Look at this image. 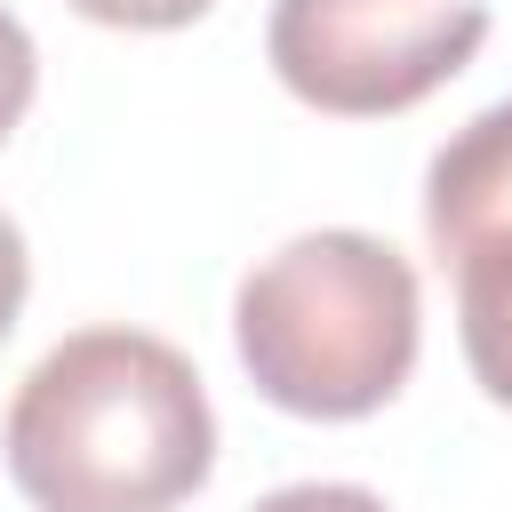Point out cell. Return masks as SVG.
<instances>
[{"instance_id": "cell-1", "label": "cell", "mask_w": 512, "mask_h": 512, "mask_svg": "<svg viewBox=\"0 0 512 512\" xmlns=\"http://www.w3.org/2000/svg\"><path fill=\"white\" fill-rule=\"evenodd\" d=\"M0 456L32 512H176L216 464V408L168 336L80 328L16 384Z\"/></svg>"}, {"instance_id": "cell-2", "label": "cell", "mask_w": 512, "mask_h": 512, "mask_svg": "<svg viewBox=\"0 0 512 512\" xmlns=\"http://www.w3.org/2000/svg\"><path fill=\"white\" fill-rule=\"evenodd\" d=\"M416 336H424V296L408 256L352 224L296 232L232 296L240 368L272 408L312 424L376 416L408 384Z\"/></svg>"}, {"instance_id": "cell-3", "label": "cell", "mask_w": 512, "mask_h": 512, "mask_svg": "<svg viewBox=\"0 0 512 512\" xmlns=\"http://www.w3.org/2000/svg\"><path fill=\"white\" fill-rule=\"evenodd\" d=\"M488 40L480 0H272L264 56L288 96L336 120H384L448 88Z\"/></svg>"}, {"instance_id": "cell-4", "label": "cell", "mask_w": 512, "mask_h": 512, "mask_svg": "<svg viewBox=\"0 0 512 512\" xmlns=\"http://www.w3.org/2000/svg\"><path fill=\"white\" fill-rule=\"evenodd\" d=\"M424 232L440 264H464L472 248L512 232V96L472 112L424 168Z\"/></svg>"}, {"instance_id": "cell-5", "label": "cell", "mask_w": 512, "mask_h": 512, "mask_svg": "<svg viewBox=\"0 0 512 512\" xmlns=\"http://www.w3.org/2000/svg\"><path fill=\"white\" fill-rule=\"evenodd\" d=\"M456 336L472 384L496 408H512V232L456 264Z\"/></svg>"}, {"instance_id": "cell-6", "label": "cell", "mask_w": 512, "mask_h": 512, "mask_svg": "<svg viewBox=\"0 0 512 512\" xmlns=\"http://www.w3.org/2000/svg\"><path fill=\"white\" fill-rule=\"evenodd\" d=\"M32 88H40V48H32L24 16H16V8H0V144H8V128L24 120Z\"/></svg>"}, {"instance_id": "cell-7", "label": "cell", "mask_w": 512, "mask_h": 512, "mask_svg": "<svg viewBox=\"0 0 512 512\" xmlns=\"http://www.w3.org/2000/svg\"><path fill=\"white\" fill-rule=\"evenodd\" d=\"M88 24H120V32H176L192 16H208V0H72Z\"/></svg>"}, {"instance_id": "cell-8", "label": "cell", "mask_w": 512, "mask_h": 512, "mask_svg": "<svg viewBox=\"0 0 512 512\" xmlns=\"http://www.w3.org/2000/svg\"><path fill=\"white\" fill-rule=\"evenodd\" d=\"M256 512H392V504L352 480H296V488H272Z\"/></svg>"}, {"instance_id": "cell-9", "label": "cell", "mask_w": 512, "mask_h": 512, "mask_svg": "<svg viewBox=\"0 0 512 512\" xmlns=\"http://www.w3.org/2000/svg\"><path fill=\"white\" fill-rule=\"evenodd\" d=\"M24 288H32V256H24V232L0 216V344H8L16 312H24Z\"/></svg>"}]
</instances>
